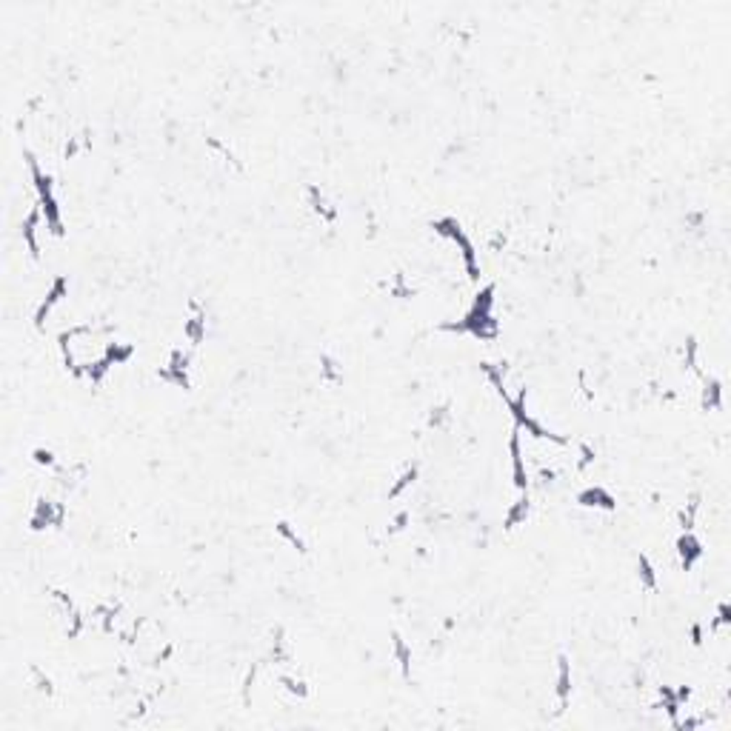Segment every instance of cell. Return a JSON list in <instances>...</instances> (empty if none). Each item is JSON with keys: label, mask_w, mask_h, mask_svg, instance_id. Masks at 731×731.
Segmentation results:
<instances>
[{"label": "cell", "mask_w": 731, "mask_h": 731, "mask_svg": "<svg viewBox=\"0 0 731 731\" xmlns=\"http://www.w3.org/2000/svg\"><path fill=\"white\" fill-rule=\"evenodd\" d=\"M395 657H397V663H400V671H403V677H411V649L406 646V640L400 637V634H395Z\"/></svg>", "instance_id": "15"}, {"label": "cell", "mask_w": 731, "mask_h": 731, "mask_svg": "<svg viewBox=\"0 0 731 731\" xmlns=\"http://www.w3.org/2000/svg\"><path fill=\"white\" fill-rule=\"evenodd\" d=\"M66 518V506L63 503H55V500H46L43 497L37 506H34V514H32V529H46V526H60Z\"/></svg>", "instance_id": "5"}, {"label": "cell", "mask_w": 731, "mask_h": 731, "mask_svg": "<svg viewBox=\"0 0 731 731\" xmlns=\"http://www.w3.org/2000/svg\"><path fill=\"white\" fill-rule=\"evenodd\" d=\"M34 460H37L40 466H49V468H58V463H55L52 452H46V449H34Z\"/></svg>", "instance_id": "22"}, {"label": "cell", "mask_w": 731, "mask_h": 731, "mask_svg": "<svg viewBox=\"0 0 731 731\" xmlns=\"http://www.w3.org/2000/svg\"><path fill=\"white\" fill-rule=\"evenodd\" d=\"M320 363H323V377L326 380H331V383H340V371H337V363L329 357V355H323L320 357Z\"/></svg>", "instance_id": "20"}, {"label": "cell", "mask_w": 731, "mask_h": 731, "mask_svg": "<svg viewBox=\"0 0 731 731\" xmlns=\"http://www.w3.org/2000/svg\"><path fill=\"white\" fill-rule=\"evenodd\" d=\"M508 452H511V468H514V489L520 494L529 492V471H526V457H523V449H520V428L514 426L511 428V437H508Z\"/></svg>", "instance_id": "3"}, {"label": "cell", "mask_w": 731, "mask_h": 731, "mask_svg": "<svg viewBox=\"0 0 731 731\" xmlns=\"http://www.w3.org/2000/svg\"><path fill=\"white\" fill-rule=\"evenodd\" d=\"M277 683L283 685V689H286L289 694H294V697H306V694H309V685H306L303 680L291 677V674H280V677H277Z\"/></svg>", "instance_id": "17"}, {"label": "cell", "mask_w": 731, "mask_h": 731, "mask_svg": "<svg viewBox=\"0 0 731 731\" xmlns=\"http://www.w3.org/2000/svg\"><path fill=\"white\" fill-rule=\"evenodd\" d=\"M192 309H195V317H189L183 323V334H186V340L192 343V346H200L203 337H206V312L197 303H192Z\"/></svg>", "instance_id": "10"}, {"label": "cell", "mask_w": 731, "mask_h": 731, "mask_svg": "<svg viewBox=\"0 0 731 731\" xmlns=\"http://www.w3.org/2000/svg\"><path fill=\"white\" fill-rule=\"evenodd\" d=\"M435 232L437 235H443V237H452L460 249H463V263H466V272H468V277L471 280H478L480 277V266H478V254H475V246H471V240L466 237V232L460 229V223L454 220V218H443V220H435Z\"/></svg>", "instance_id": "2"}, {"label": "cell", "mask_w": 731, "mask_h": 731, "mask_svg": "<svg viewBox=\"0 0 731 731\" xmlns=\"http://www.w3.org/2000/svg\"><path fill=\"white\" fill-rule=\"evenodd\" d=\"M40 214H43V209H40V203H37V206L26 214V220H23V240H26L32 257H40V246H37V223H40Z\"/></svg>", "instance_id": "11"}, {"label": "cell", "mask_w": 731, "mask_h": 731, "mask_svg": "<svg viewBox=\"0 0 731 731\" xmlns=\"http://www.w3.org/2000/svg\"><path fill=\"white\" fill-rule=\"evenodd\" d=\"M406 523H409V511H400L397 518H395V523H392V532H400V529H406Z\"/></svg>", "instance_id": "23"}, {"label": "cell", "mask_w": 731, "mask_h": 731, "mask_svg": "<svg viewBox=\"0 0 731 731\" xmlns=\"http://www.w3.org/2000/svg\"><path fill=\"white\" fill-rule=\"evenodd\" d=\"M677 551H680V563H683V569L689 572L700 557H703V543L692 534V532H685V534H680V540H677Z\"/></svg>", "instance_id": "6"}, {"label": "cell", "mask_w": 731, "mask_h": 731, "mask_svg": "<svg viewBox=\"0 0 731 731\" xmlns=\"http://www.w3.org/2000/svg\"><path fill=\"white\" fill-rule=\"evenodd\" d=\"M66 289H69V280L66 277H58L55 283H52V289H49V294H46V300L37 306V315H34V323H37V329H43V320L49 317V312H52V306L55 303H60L63 300V294H66Z\"/></svg>", "instance_id": "7"}, {"label": "cell", "mask_w": 731, "mask_h": 731, "mask_svg": "<svg viewBox=\"0 0 731 731\" xmlns=\"http://www.w3.org/2000/svg\"><path fill=\"white\" fill-rule=\"evenodd\" d=\"M703 383H706V389H703V409L709 411V409H720L723 406V383L717 380V377H709V374H703Z\"/></svg>", "instance_id": "13"}, {"label": "cell", "mask_w": 731, "mask_h": 731, "mask_svg": "<svg viewBox=\"0 0 731 731\" xmlns=\"http://www.w3.org/2000/svg\"><path fill=\"white\" fill-rule=\"evenodd\" d=\"M529 508H532V506H529V497L523 494V497H520L518 503H514V506L508 508V514H506V529H514V526H520V523H523V520L529 518Z\"/></svg>", "instance_id": "14"}, {"label": "cell", "mask_w": 731, "mask_h": 731, "mask_svg": "<svg viewBox=\"0 0 731 731\" xmlns=\"http://www.w3.org/2000/svg\"><path fill=\"white\" fill-rule=\"evenodd\" d=\"M446 420H449V406H437V409H432V414H428V426L432 428H440Z\"/></svg>", "instance_id": "21"}, {"label": "cell", "mask_w": 731, "mask_h": 731, "mask_svg": "<svg viewBox=\"0 0 731 731\" xmlns=\"http://www.w3.org/2000/svg\"><path fill=\"white\" fill-rule=\"evenodd\" d=\"M577 503H580V506H591V508H606V511H612V508L617 506V500H614L603 486H591V489L580 492V494H577Z\"/></svg>", "instance_id": "9"}, {"label": "cell", "mask_w": 731, "mask_h": 731, "mask_svg": "<svg viewBox=\"0 0 731 731\" xmlns=\"http://www.w3.org/2000/svg\"><path fill=\"white\" fill-rule=\"evenodd\" d=\"M157 374L166 383H175V386H180V389H189V352L175 349L169 355V363Z\"/></svg>", "instance_id": "4"}, {"label": "cell", "mask_w": 731, "mask_h": 731, "mask_svg": "<svg viewBox=\"0 0 731 731\" xmlns=\"http://www.w3.org/2000/svg\"><path fill=\"white\" fill-rule=\"evenodd\" d=\"M572 700V666L566 657L557 660V703H560V711H566Z\"/></svg>", "instance_id": "8"}, {"label": "cell", "mask_w": 731, "mask_h": 731, "mask_svg": "<svg viewBox=\"0 0 731 731\" xmlns=\"http://www.w3.org/2000/svg\"><path fill=\"white\" fill-rule=\"evenodd\" d=\"M492 294H494V286H486L483 294H478L471 312L463 320H457V323H446L443 329L446 331H468V334H475L480 340H494L497 337V320L492 315V303H494Z\"/></svg>", "instance_id": "1"}, {"label": "cell", "mask_w": 731, "mask_h": 731, "mask_svg": "<svg viewBox=\"0 0 731 731\" xmlns=\"http://www.w3.org/2000/svg\"><path fill=\"white\" fill-rule=\"evenodd\" d=\"M275 529H277V534H280V537H286V540H289V543H291L297 551H306V543H303V537H300V534H297V532H294V529H291L286 520H280Z\"/></svg>", "instance_id": "18"}, {"label": "cell", "mask_w": 731, "mask_h": 731, "mask_svg": "<svg viewBox=\"0 0 731 731\" xmlns=\"http://www.w3.org/2000/svg\"><path fill=\"white\" fill-rule=\"evenodd\" d=\"M309 200H312L315 214H320V220H326V223H334V220H337V209L326 200V195H323L317 186H309Z\"/></svg>", "instance_id": "12"}, {"label": "cell", "mask_w": 731, "mask_h": 731, "mask_svg": "<svg viewBox=\"0 0 731 731\" xmlns=\"http://www.w3.org/2000/svg\"><path fill=\"white\" fill-rule=\"evenodd\" d=\"M637 569H640V583L654 591V588H657V574H654V566H652V560H649L646 554H640Z\"/></svg>", "instance_id": "16"}, {"label": "cell", "mask_w": 731, "mask_h": 731, "mask_svg": "<svg viewBox=\"0 0 731 731\" xmlns=\"http://www.w3.org/2000/svg\"><path fill=\"white\" fill-rule=\"evenodd\" d=\"M414 478H417V466H411V468H406L403 471V478L392 486V492H389V497H400L403 494V489H409L411 483H414Z\"/></svg>", "instance_id": "19"}]
</instances>
